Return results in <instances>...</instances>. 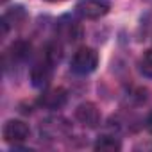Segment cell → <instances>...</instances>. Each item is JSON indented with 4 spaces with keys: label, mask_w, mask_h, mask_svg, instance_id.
Segmentation results:
<instances>
[{
    "label": "cell",
    "mask_w": 152,
    "mask_h": 152,
    "mask_svg": "<svg viewBox=\"0 0 152 152\" xmlns=\"http://www.w3.org/2000/svg\"><path fill=\"white\" fill-rule=\"evenodd\" d=\"M75 118L86 127H97L100 122V113L93 102H83L75 109Z\"/></svg>",
    "instance_id": "4"
},
{
    "label": "cell",
    "mask_w": 152,
    "mask_h": 152,
    "mask_svg": "<svg viewBox=\"0 0 152 152\" xmlns=\"http://www.w3.org/2000/svg\"><path fill=\"white\" fill-rule=\"evenodd\" d=\"M64 102H66V91L63 88H52L45 91L39 99V104L48 109H59L61 106H64Z\"/></svg>",
    "instance_id": "6"
},
{
    "label": "cell",
    "mask_w": 152,
    "mask_h": 152,
    "mask_svg": "<svg viewBox=\"0 0 152 152\" xmlns=\"http://www.w3.org/2000/svg\"><path fill=\"white\" fill-rule=\"evenodd\" d=\"M31 52V45L27 41H15L9 48V56L15 59V61H23Z\"/></svg>",
    "instance_id": "9"
},
{
    "label": "cell",
    "mask_w": 152,
    "mask_h": 152,
    "mask_svg": "<svg viewBox=\"0 0 152 152\" xmlns=\"http://www.w3.org/2000/svg\"><path fill=\"white\" fill-rule=\"evenodd\" d=\"M50 75H52V63L45 57V59L39 61V63L32 68V72H31L32 84H34L36 88H43V86H47L48 81H50Z\"/></svg>",
    "instance_id": "5"
},
{
    "label": "cell",
    "mask_w": 152,
    "mask_h": 152,
    "mask_svg": "<svg viewBox=\"0 0 152 152\" xmlns=\"http://www.w3.org/2000/svg\"><path fill=\"white\" fill-rule=\"evenodd\" d=\"M23 20H25V11H23V7L16 6V7H13L11 11H7V13L4 15V18H2L4 34H6L7 29H9V23H11V25H20Z\"/></svg>",
    "instance_id": "7"
},
{
    "label": "cell",
    "mask_w": 152,
    "mask_h": 152,
    "mask_svg": "<svg viewBox=\"0 0 152 152\" xmlns=\"http://www.w3.org/2000/svg\"><path fill=\"white\" fill-rule=\"evenodd\" d=\"M147 129H148V132L152 134V113H148V116H147Z\"/></svg>",
    "instance_id": "11"
},
{
    "label": "cell",
    "mask_w": 152,
    "mask_h": 152,
    "mask_svg": "<svg viewBox=\"0 0 152 152\" xmlns=\"http://www.w3.org/2000/svg\"><path fill=\"white\" fill-rule=\"evenodd\" d=\"M140 70H141V73L145 75V77L152 79V48L143 54V57L140 61Z\"/></svg>",
    "instance_id": "10"
},
{
    "label": "cell",
    "mask_w": 152,
    "mask_h": 152,
    "mask_svg": "<svg viewBox=\"0 0 152 152\" xmlns=\"http://www.w3.org/2000/svg\"><path fill=\"white\" fill-rule=\"evenodd\" d=\"M99 64V54L90 48V47H83L79 48L77 52H75L72 56V61H70V66L75 73L79 75H88L91 73Z\"/></svg>",
    "instance_id": "1"
},
{
    "label": "cell",
    "mask_w": 152,
    "mask_h": 152,
    "mask_svg": "<svg viewBox=\"0 0 152 152\" xmlns=\"http://www.w3.org/2000/svg\"><path fill=\"white\" fill-rule=\"evenodd\" d=\"M2 2H7V0H2Z\"/></svg>",
    "instance_id": "13"
},
{
    "label": "cell",
    "mask_w": 152,
    "mask_h": 152,
    "mask_svg": "<svg viewBox=\"0 0 152 152\" xmlns=\"http://www.w3.org/2000/svg\"><path fill=\"white\" fill-rule=\"evenodd\" d=\"M122 148V143L115 136H100L95 143V150L99 152H118Z\"/></svg>",
    "instance_id": "8"
},
{
    "label": "cell",
    "mask_w": 152,
    "mask_h": 152,
    "mask_svg": "<svg viewBox=\"0 0 152 152\" xmlns=\"http://www.w3.org/2000/svg\"><path fill=\"white\" fill-rule=\"evenodd\" d=\"M29 132H31L29 131V125L25 122H22V120H9L4 125V131H2L4 140L7 143H15V145L23 143L29 138Z\"/></svg>",
    "instance_id": "3"
},
{
    "label": "cell",
    "mask_w": 152,
    "mask_h": 152,
    "mask_svg": "<svg viewBox=\"0 0 152 152\" xmlns=\"http://www.w3.org/2000/svg\"><path fill=\"white\" fill-rule=\"evenodd\" d=\"M75 9L86 20H99L109 13L111 2L109 0H79Z\"/></svg>",
    "instance_id": "2"
},
{
    "label": "cell",
    "mask_w": 152,
    "mask_h": 152,
    "mask_svg": "<svg viewBox=\"0 0 152 152\" xmlns=\"http://www.w3.org/2000/svg\"><path fill=\"white\" fill-rule=\"evenodd\" d=\"M47 2H54L56 4V2H64V0H47Z\"/></svg>",
    "instance_id": "12"
}]
</instances>
